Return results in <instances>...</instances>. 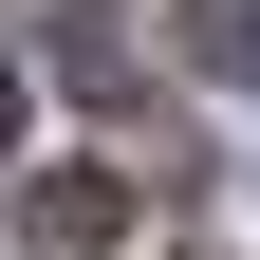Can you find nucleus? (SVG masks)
Here are the masks:
<instances>
[{
  "mask_svg": "<svg viewBox=\"0 0 260 260\" xmlns=\"http://www.w3.org/2000/svg\"><path fill=\"white\" fill-rule=\"evenodd\" d=\"M19 242H38V260H112L130 242V186L112 168H38V186H19Z\"/></svg>",
  "mask_w": 260,
  "mask_h": 260,
  "instance_id": "f257e3e1",
  "label": "nucleus"
},
{
  "mask_svg": "<svg viewBox=\"0 0 260 260\" xmlns=\"http://www.w3.org/2000/svg\"><path fill=\"white\" fill-rule=\"evenodd\" d=\"M205 56H223V75H260V0H205Z\"/></svg>",
  "mask_w": 260,
  "mask_h": 260,
  "instance_id": "f03ea898",
  "label": "nucleus"
},
{
  "mask_svg": "<svg viewBox=\"0 0 260 260\" xmlns=\"http://www.w3.org/2000/svg\"><path fill=\"white\" fill-rule=\"evenodd\" d=\"M0 130H19V75H0Z\"/></svg>",
  "mask_w": 260,
  "mask_h": 260,
  "instance_id": "7ed1b4c3",
  "label": "nucleus"
}]
</instances>
